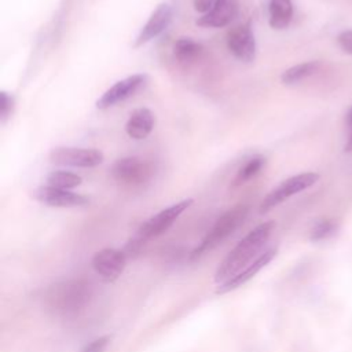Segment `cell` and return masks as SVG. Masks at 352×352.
<instances>
[{"mask_svg":"<svg viewBox=\"0 0 352 352\" xmlns=\"http://www.w3.org/2000/svg\"><path fill=\"white\" fill-rule=\"evenodd\" d=\"M274 228L275 221L270 220L258 224L249 234H246L217 267L214 282L221 285L250 265L261 254L260 252L267 243Z\"/></svg>","mask_w":352,"mask_h":352,"instance_id":"6da1fadb","label":"cell"},{"mask_svg":"<svg viewBox=\"0 0 352 352\" xmlns=\"http://www.w3.org/2000/svg\"><path fill=\"white\" fill-rule=\"evenodd\" d=\"M92 297V285L85 279H70L54 285L47 294L48 307L59 315L72 316L78 314Z\"/></svg>","mask_w":352,"mask_h":352,"instance_id":"7a4b0ae2","label":"cell"},{"mask_svg":"<svg viewBox=\"0 0 352 352\" xmlns=\"http://www.w3.org/2000/svg\"><path fill=\"white\" fill-rule=\"evenodd\" d=\"M249 208L245 204H239L227 212H224L201 241V243L190 253L191 260H197L206 252L219 246L224 239H227L246 219Z\"/></svg>","mask_w":352,"mask_h":352,"instance_id":"3957f363","label":"cell"},{"mask_svg":"<svg viewBox=\"0 0 352 352\" xmlns=\"http://www.w3.org/2000/svg\"><path fill=\"white\" fill-rule=\"evenodd\" d=\"M155 172V166L142 157H122L111 165V176L125 186H140L148 182Z\"/></svg>","mask_w":352,"mask_h":352,"instance_id":"277c9868","label":"cell"},{"mask_svg":"<svg viewBox=\"0 0 352 352\" xmlns=\"http://www.w3.org/2000/svg\"><path fill=\"white\" fill-rule=\"evenodd\" d=\"M319 180V175L315 172H304L294 176H290L285 179L282 183H279L275 188H272L261 201L258 212L267 213L268 210L274 209L287 198L309 188Z\"/></svg>","mask_w":352,"mask_h":352,"instance_id":"5b68a950","label":"cell"},{"mask_svg":"<svg viewBox=\"0 0 352 352\" xmlns=\"http://www.w3.org/2000/svg\"><path fill=\"white\" fill-rule=\"evenodd\" d=\"M192 198H186L151 216L138 230L135 243H143L151 238H157L164 234L177 220V217L192 205Z\"/></svg>","mask_w":352,"mask_h":352,"instance_id":"8992f818","label":"cell"},{"mask_svg":"<svg viewBox=\"0 0 352 352\" xmlns=\"http://www.w3.org/2000/svg\"><path fill=\"white\" fill-rule=\"evenodd\" d=\"M48 161L60 166L94 168L103 162V153L96 148L59 146L50 151Z\"/></svg>","mask_w":352,"mask_h":352,"instance_id":"52a82bcc","label":"cell"},{"mask_svg":"<svg viewBox=\"0 0 352 352\" xmlns=\"http://www.w3.org/2000/svg\"><path fill=\"white\" fill-rule=\"evenodd\" d=\"M147 74L144 73H136L132 76H128L117 82H114L109 89H106L102 96L96 100V107L99 110H106L109 107L116 106L120 102H124L133 96L144 84L147 82Z\"/></svg>","mask_w":352,"mask_h":352,"instance_id":"ba28073f","label":"cell"},{"mask_svg":"<svg viewBox=\"0 0 352 352\" xmlns=\"http://www.w3.org/2000/svg\"><path fill=\"white\" fill-rule=\"evenodd\" d=\"M230 52L239 60L250 63L256 58V38L250 21L231 28L226 37Z\"/></svg>","mask_w":352,"mask_h":352,"instance_id":"9c48e42d","label":"cell"},{"mask_svg":"<svg viewBox=\"0 0 352 352\" xmlns=\"http://www.w3.org/2000/svg\"><path fill=\"white\" fill-rule=\"evenodd\" d=\"M32 197L36 201L52 208H80L89 204V198L82 194L56 188L48 184L34 188L32 191Z\"/></svg>","mask_w":352,"mask_h":352,"instance_id":"30bf717a","label":"cell"},{"mask_svg":"<svg viewBox=\"0 0 352 352\" xmlns=\"http://www.w3.org/2000/svg\"><path fill=\"white\" fill-rule=\"evenodd\" d=\"M92 268L104 280L111 282L117 279L125 268L126 256L124 252L113 248H106L95 253L92 257Z\"/></svg>","mask_w":352,"mask_h":352,"instance_id":"8fae6325","label":"cell"},{"mask_svg":"<svg viewBox=\"0 0 352 352\" xmlns=\"http://www.w3.org/2000/svg\"><path fill=\"white\" fill-rule=\"evenodd\" d=\"M172 15H173V12H172V8L169 4L161 3L160 6H157V8L151 12L147 22L143 25L139 34L136 36L133 47L135 48L142 47L146 43L155 38L157 36H160L169 26L170 21H172Z\"/></svg>","mask_w":352,"mask_h":352,"instance_id":"7c38bea8","label":"cell"},{"mask_svg":"<svg viewBox=\"0 0 352 352\" xmlns=\"http://www.w3.org/2000/svg\"><path fill=\"white\" fill-rule=\"evenodd\" d=\"M238 14L236 0H214L213 7L197 19V25L201 28H224Z\"/></svg>","mask_w":352,"mask_h":352,"instance_id":"4fadbf2b","label":"cell"},{"mask_svg":"<svg viewBox=\"0 0 352 352\" xmlns=\"http://www.w3.org/2000/svg\"><path fill=\"white\" fill-rule=\"evenodd\" d=\"M155 125V116L147 107H138L135 109L126 122H125V132L129 138L135 140L146 139Z\"/></svg>","mask_w":352,"mask_h":352,"instance_id":"5bb4252c","label":"cell"},{"mask_svg":"<svg viewBox=\"0 0 352 352\" xmlns=\"http://www.w3.org/2000/svg\"><path fill=\"white\" fill-rule=\"evenodd\" d=\"M276 254V249L275 248H270L267 250H264L250 265H248L243 271H241L238 275H235L234 278H231L230 280L219 285L217 287V293L223 294L227 293L230 290H234L239 286H242L243 283H246L249 279H252L263 267H265Z\"/></svg>","mask_w":352,"mask_h":352,"instance_id":"9a60e30c","label":"cell"},{"mask_svg":"<svg viewBox=\"0 0 352 352\" xmlns=\"http://www.w3.org/2000/svg\"><path fill=\"white\" fill-rule=\"evenodd\" d=\"M293 18L292 0H270L268 3V23L275 30H282L289 26Z\"/></svg>","mask_w":352,"mask_h":352,"instance_id":"2e32d148","label":"cell"},{"mask_svg":"<svg viewBox=\"0 0 352 352\" xmlns=\"http://www.w3.org/2000/svg\"><path fill=\"white\" fill-rule=\"evenodd\" d=\"M205 48L191 37H180L173 44V55L183 65L195 63L202 58Z\"/></svg>","mask_w":352,"mask_h":352,"instance_id":"e0dca14e","label":"cell"},{"mask_svg":"<svg viewBox=\"0 0 352 352\" xmlns=\"http://www.w3.org/2000/svg\"><path fill=\"white\" fill-rule=\"evenodd\" d=\"M319 67H320V62H318V60H309V62H302V63L294 65L282 73L280 81L285 85H294V84L305 80L307 77L315 74Z\"/></svg>","mask_w":352,"mask_h":352,"instance_id":"ac0fdd59","label":"cell"},{"mask_svg":"<svg viewBox=\"0 0 352 352\" xmlns=\"http://www.w3.org/2000/svg\"><path fill=\"white\" fill-rule=\"evenodd\" d=\"M265 157L263 155H254L252 158H249L243 166L239 168V170L236 172L234 180H232V187H238L245 184L246 182H249L250 179H253L256 175H258L261 172V169L265 166Z\"/></svg>","mask_w":352,"mask_h":352,"instance_id":"d6986e66","label":"cell"},{"mask_svg":"<svg viewBox=\"0 0 352 352\" xmlns=\"http://www.w3.org/2000/svg\"><path fill=\"white\" fill-rule=\"evenodd\" d=\"M45 182L48 186L62 188V190H72L82 183L81 176L69 170H52L47 175Z\"/></svg>","mask_w":352,"mask_h":352,"instance_id":"ffe728a7","label":"cell"},{"mask_svg":"<svg viewBox=\"0 0 352 352\" xmlns=\"http://www.w3.org/2000/svg\"><path fill=\"white\" fill-rule=\"evenodd\" d=\"M336 230V224L330 220H322L320 223H318L312 231H311V239L312 241H322L327 236H330Z\"/></svg>","mask_w":352,"mask_h":352,"instance_id":"44dd1931","label":"cell"},{"mask_svg":"<svg viewBox=\"0 0 352 352\" xmlns=\"http://www.w3.org/2000/svg\"><path fill=\"white\" fill-rule=\"evenodd\" d=\"M14 98L7 91L0 92V121L4 124L12 114Z\"/></svg>","mask_w":352,"mask_h":352,"instance_id":"7402d4cb","label":"cell"},{"mask_svg":"<svg viewBox=\"0 0 352 352\" xmlns=\"http://www.w3.org/2000/svg\"><path fill=\"white\" fill-rule=\"evenodd\" d=\"M110 342V336H102L99 338H95L89 344H87L81 352H103Z\"/></svg>","mask_w":352,"mask_h":352,"instance_id":"603a6c76","label":"cell"},{"mask_svg":"<svg viewBox=\"0 0 352 352\" xmlns=\"http://www.w3.org/2000/svg\"><path fill=\"white\" fill-rule=\"evenodd\" d=\"M337 41H338L340 48H341L345 54L352 55V29L341 32V33L338 34V37H337Z\"/></svg>","mask_w":352,"mask_h":352,"instance_id":"cb8c5ba5","label":"cell"},{"mask_svg":"<svg viewBox=\"0 0 352 352\" xmlns=\"http://www.w3.org/2000/svg\"><path fill=\"white\" fill-rule=\"evenodd\" d=\"M213 3L214 0H194V8L204 15L213 7Z\"/></svg>","mask_w":352,"mask_h":352,"instance_id":"d4e9b609","label":"cell"},{"mask_svg":"<svg viewBox=\"0 0 352 352\" xmlns=\"http://www.w3.org/2000/svg\"><path fill=\"white\" fill-rule=\"evenodd\" d=\"M345 151H352V136L349 138V140L346 142V144H345V148H344Z\"/></svg>","mask_w":352,"mask_h":352,"instance_id":"484cf974","label":"cell"}]
</instances>
